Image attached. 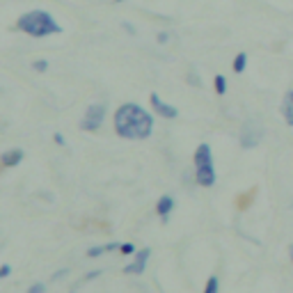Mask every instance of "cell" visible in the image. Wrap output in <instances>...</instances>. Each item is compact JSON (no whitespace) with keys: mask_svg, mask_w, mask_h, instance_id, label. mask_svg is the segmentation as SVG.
<instances>
[{"mask_svg":"<svg viewBox=\"0 0 293 293\" xmlns=\"http://www.w3.org/2000/svg\"><path fill=\"white\" fill-rule=\"evenodd\" d=\"M119 252L121 254H135V245H133V243H121Z\"/></svg>","mask_w":293,"mask_h":293,"instance_id":"obj_16","label":"cell"},{"mask_svg":"<svg viewBox=\"0 0 293 293\" xmlns=\"http://www.w3.org/2000/svg\"><path fill=\"white\" fill-rule=\"evenodd\" d=\"M218 291H220V282H218V277H208L206 287H204V293H218Z\"/></svg>","mask_w":293,"mask_h":293,"instance_id":"obj_13","label":"cell"},{"mask_svg":"<svg viewBox=\"0 0 293 293\" xmlns=\"http://www.w3.org/2000/svg\"><path fill=\"white\" fill-rule=\"evenodd\" d=\"M172 208H174V200H172V197H160L158 204H156V213H158L163 220H167V215L172 213Z\"/></svg>","mask_w":293,"mask_h":293,"instance_id":"obj_9","label":"cell"},{"mask_svg":"<svg viewBox=\"0 0 293 293\" xmlns=\"http://www.w3.org/2000/svg\"><path fill=\"white\" fill-rule=\"evenodd\" d=\"M289 254H291V261H293V245L289 247Z\"/></svg>","mask_w":293,"mask_h":293,"instance_id":"obj_23","label":"cell"},{"mask_svg":"<svg viewBox=\"0 0 293 293\" xmlns=\"http://www.w3.org/2000/svg\"><path fill=\"white\" fill-rule=\"evenodd\" d=\"M167 39H170V37H167L165 32H158V44H165Z\"/></svg>","mask_w":293,"mask_h":293,"instance_id":"obj_21","label":"cell"},{"mask_svg":"<svg viewBox=\"0 0 293 293\" xmlns=\"http://www.w3.org/2000/svg\"><path fill=\"white\" fill-rule=\"evenodd\" d=\"M9 275H12V266H9V264H2V266H0V277H9Z\"/></svg>","mask_w":293,"mask_h":293,"instance_id":"obj_18","label":"cell"},{"mask_svg":"<svg viewBox=\"0 0 293 293\" xmlns=\"http://www.w3.org/2000/svg\"><path fill=\"white\" fill-rule=\"evenodd\" d=\"M282 115H284L287 126L293 128V89H289V92L284 94V101H282Z\"/></svg>","mask_w":293,"mask_h":293,"instance_id":"obj_8","label":"cell"},{"mask_svg":"<svg viewBox=\"0 0 293 293\" xmlns=\"http://www.w3.org/2000/svg\"><path fill=\"white\" fill-rule=\"evenodd\" d=\"M0 160H2V165H5V167H14V165H19L21 160H23V151H21V149H12V151H5Z\"/></svg>","mask_w":293,"mask_h":293,"instance_id":"obj_10","label":"cell"},{"mask_svg":"<svg viewBox=\"0 0 293 293\" xmlns=\"http://www.w3.org/2000/svg\"><path fill=\"white\" fill-rule=\"evenodd\" d=\"M103 119H106V106L103 103H94V106H89L85 110V117L80 121V128L83 131H96V128H101Z\"/></svg>","mask_w":293,"mask_h":293,"instance_id":"obj_4","label":"cell"},{"mask_svg":"<svg viewBox=\"0 0 293 293\" xmlns=\"http://www.w3.org/2000/svg\"><path fill=\"white\" fill-rule=\"evenodd\" d=\"M121 243H106V245H96V247H89L87 250V257H92V259H96V257H101L103 252H115V250H119Z\"/></svg>","mask_w":293,"mask_h":293,"instance_id":"obj_11","label":"cell"},{"mask_svg":"<svg viewBox=\"0 0 293 293\" xmlns=\"http://www.w3.org/2000/svg\"><path fill=\"white\" fill-rule=\"evenodd\" d=\"M53 140L58 142V145H60V146H64V145H67V142H64V135H62V133H55V138H53Z\"/></svg>","mask_w":293,"mask_h":293,"instance_id":"obj_19","label":"cell"},{"mask_svg":"<svg viewBox=\"0 0 293 293\" xmlns=\"http://www.w3.org/2000/svg\"><path fill=\"white\" fill-rule=\"evenodd\" d=\"M264 138V128L257 121H245V126L240 128V146L243 149H254Z\"/></svg>","mask_w":293,"mask_h":293,"instance_id":"obj_5","label":"cell"},{"mask_svg":"<svg viewBox=\"0 0 293 293\" xmlns=\"http://www.w3.org/2000/svg\"><path fill=\"white\" fill-rule=\"evenodd\" d=\"M121 28H124V30H126V32L135 34V28H133V26H128V23H121Z\"/></svg>","mask_w":293,"mask_h":293,"instance_id":"obj_20","label":"cell"},{"mask_svg":"<svg viewBox=\"0 0 293 293\" xmlns=\"http://www.w3.org/2000/svg\"><path fill=\"white\" fill-rule=\"evenodd\" d=\"M32 67H34V71L44 73V71H46V69H48V62H46V60H39V62H34Z\"/></svg>","mask_w":293,"mask_h":293,"instance_id":"obj_17","label":"cell"},{"mask_svg":"<svg viewBox=\"0 0 293 293\" xmlns=\"http://www.w3.org/2000/svg\"><path fill=\"white\" fill-rule=\"evenodd\" d=\"M195 179L204 188L215 186V167L208 145H200L197 151H195Z\"/></svg>","mask_w":293,"mask_h":293,"instance_id":"obj_3","label":"cell"},{"mask_svg":"<svg viewBox=\"0 0 293 293\" xmlns=\"http://www.w3.org/2000/svg\"><path fill=\"white\" fill-rule=\"evenodd\" d=\"M151 108H153V110H156L158 115L167 117V119H174V117L179 115V110H176L174 106H170V103H163L158 94H151Z\"/></svg>","mask_w":293,"mask_h":293,"instance_id":"obj_7","label":"cell"},{"mask_svg":"<svg viewBox=\"0 0 293 293\" xmlns=\"http://www.w3.org/2000/svg\"><path fill=\"white\" fill-rule=\"evenodd\" d=\"M149 247H145V250H140V252H135V259L128 264L126 268H124V273L126 275H142L146 268V259H149Z\"/></svg>","mask_w":293,"mask_h":293,"instance_id":"obj_6","label":"cell"},{"mask_svg":"<svg viewBox=\"0 0 293 293\" xmlns=\"http://www.w3.org/2000/svg\"><path fill=\"white\" fill-rule=\"evenodd\" d=\"M64 275H67V270H58V273L53 275V280H62V277H64Z\"/></svg>","mask_w":293,"mask_h":293,"instance_id":"obj_22","label":"cell"},{"mask_svg":"<svg viewBox=\"0 0 293 293\" xmlns=\"http://www.w3.org/2000/svg\"><path fill=\"white\" fill-rule=\"evenodd\" d=\"M215 92H218L220 96L227 92V78L225 76H215Z\"/></svg>","mask_w":293,"mask_h":293,"instance_id":"obj_14","label":"cell"},{"mask_svg":"<svg viewBox=\"0 0 293 293\" xmlns=\"http://www.w3.org/2000/svg\"><path fill=\"white\" fill-rule=\"evenodd\" d=\"M153 117L138 103H124L115 113V131L126 140H145L151 135Z\"/></svg>","mask_w":293,"mask_h":293,"instance_id":"obj_1","label":"cell"},{"mask_svg":"<svg viewBox=\"0 0 293 293\" xmlns=\"http://www.w3.org/2000/svg\"><path fill=\"white\" fill-rule=\"evenodd\" d=\"M115 2H124V0H115Z\"/></svg>","mask_w":293,"mask_h":293,"instance_id":"obj_24","label":"cell"},{"mask_svg":"<svg viewBox=\"0 0 293 293\" xmlns=\"http://www.w3.org/2000/svg\"><path fill=\"white\" fill-rule=\"evenodd\" d=\"M247 67V55L245 53H238L236 55V60H234V71L236 73H243Z\"/></svg>","mask_w":293,"mask_h":293,"instance_id":"obj_12","label":"cell"},{"mask_svg":"<svg viewBox=\"0 0 293 293\" xmlns=\"http://www.w3.org/2000/svg\"><path fill=\"white\" fill-rule=\"evenodd\" d=\"M19 30H23L30 37H48V34H58L60 26L53 21V16L44 9H32V12L23 14L19 19Z\"/></svg>","mask_w":293,"mask_h":293,"instance_id":"obj_2","label":"cell"},{"mask_svg":"<svg viewBox=\"0 0 293 293\" xmlns=\"http://www.w3.org/2000/svg\"><path fill=\"white\" fill-rule=\"evenodd\" d=\"M28 293H46V284L44 282H34L32 287L28 289Z\"/></svg>","mask_w":293,"mask_h":293,"instance_id":"obj_15","label":"cell"}]
</instances>
